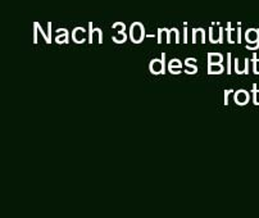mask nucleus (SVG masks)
<instances>
[{
  "label": "nucleus",
  "instance_id": "1",
  "mask_svg": "<svg viewBox=\"0 0 259 218\" xmlns=\"http://www.w3.org/2000/svg\"><path fill=\"white\" fill-rule=\"evenodd\" d=\"M144 36H145V30H144V26L140 22H135L131 25L130 27V39L134 44H140L144 40Z\"/></svg>",
  "mask_w": 259,
  "mask_h": 218
},
{
  "label": "nucleus",
  "instance_id": "2",
  "mask_svg": "<svg viewBox=\"0 0 259 218\" xmlns=\"http://www.w3.org/2000/svg\"><path fill=\"white\" fill-rule=\"evenodd\" d=\"M149 69L153 75H164L165 72V53H162L160 59L154 58L150 61Z\"/></svg>",
  "mask_w": 259,
  "mask_h": 218
},
{
  "label": "nucleus",
  "instance_id": "3",
  "mask_svg": "<svg viewBox=\"0 0 259 218\" xmlns=\"http://www.w3.org/2000/svg\"><path fill=\"white\" fill-rule=\"evenodd\" d=\"M209 40L213 44H222L224 42V28L218 27V30H213V27L209 28Z\"/></svg>",
  "mask_w": 259,
  "mask_h": 218
},
{
  "label": "nucleus",
  "instance_id": "4",
  "mask_svg": "<svg viewBox=\"0 0 259 218\" xmlns=\"http://www.w3.org/2000/svg\"><path fill=\"white\" fill-rule=\"evenodd\" d=\"M235 102H236L237 105H245L246 103L249 102V93L246 92V90H237L236 93H235Z\"/></svg>",
  "mask_w": 259,
  "mask_h": 218
},
{
  "label": "nucleus",
  "instance_id": "5",
  "mask_svg": "<svg viewBox=\"0 0 259 218\" xmlns=\"http://www.w3.org/2000/svg\"><path fill=\"white\" fill-rule=\"evenodd\" d=\"M245 39L249 44L259 42V28H249L245 33Z\"/></svg>",
  "mask_w": 259,
  "mask_h": 218
},
{
  "label": "nucleus",
  "instance_id": "6",
  "mask_svg": "<svg viewBox=\"0 0 259 218\" xmlns=\"http://www.w3.org/2000/svg\"><path fill=\"white\" fill-rule=\"evenodd\" d=\"M235 72H236L237 75H248V72H249V59L248 58L245 59V63H244L243 67H241V64H240L239 58L235 59Z\"/></svg>",
  "mask_w": 259,
  "mask_h": 218
},
{
  "label": "nucleus",
  "instance_id": "7",
  "mask_svg": "<svg viewBox=\"0 0 259 218\" xmlns=\"http://www.w3.org/2000/svg\"><path fill=\"white\" fill-rule=\"evenodd\" d=\"M83 33H85V28L76 27L73 30V32H72V39H73V41L77 42V44L85 42V36H83Z\"/></svg>",
  "mask_w": 259,
  "mask_h": 218
},
{
  "label": "nucleus",
  "instance_id": "8",
  "mask_svg": "<svg viewBox=\"0 0 259 218\" xmlns=\"http://www.w3.org/2000/svg\"><path fill=\"white\" fill-rule=\"evenodd\" d=\"M225 67L222 63H208V75H220L224 73Z\"/></svg>",
  "mask_w": 259,
  "mask_h": 218
},
{
  "label": "nucleus",
  "instance_id": "9",
  "mask_svg": "<svg viewBox=\"0 0 259 218\" xmlns=\"http://www.w3.org/2000/svg\"><path fill=\"white\" fill-rule=\"evenodd\" d=\"M224 56L221 53H208V63H222Z\"/></svg>",
  "mask_w": 259,
  "mask_h": 218
},
{
  "label": "nucleus",
  "instance_id": "10",
  "mask_svg": "<svg viewBox=\"0 0 259 218\" xmlns=\"http://www.w3.org/2000/svg\"><path fill=\"white\" fill-rule=\"evenodd\" d=\"M196 35L200 36L201 44L205 42V31L204 28H194L193 30V44H196Z\"/></svg>",
  "mask_w": 259,
  "mask_h": 218
},
{
  "label": "nucleus",
  "instance_id": "11",
  "mask_svg": "<svg viewBox=\"0 0 259 218\" xmlns=\"http://www.w3.org/2000/svg\"><path fill=\"white\" fill-rule=\"evenodd\" d=\"M112 40H113V42H116V44H123V42L127 40V35L124 32H119V35L113 36Z\"/></svg>",
  "mask_w": 259,
  "mask_h": 218
},
{
  "label": "nucleus",
  "instance_id": "12",
  "mask_svg": "<svg viewBox=\"0 0 259 218\" xmlns=\"http://www.w3.org/2000/svg\"><path fill=\"white\" fill-rule=\"evenodd\" d=\"M68 41H69L68 33H64V35L57 36V37H55V42H57V44H67Z\"/></svg>",
  "mask_w": 259,
  "mask_h": 218
},
{
  "label": "nucleus",
  "instance_id": "13",
  "mask_svg": "<svg viewBox=\"0 0 259 218\" xmlns=\"http://www.w3.org/2000/svg\"><path fill=\"white\" fill-rule=\"evenodd\" d=\"M186 73L188 75H195L196 72H198V67L195 64H186Z\"/></svg>",
  "mask_w": 259,
  "mask_h": 218
},
{
  "label": "nucleus",
  "instance_id": "14",
  "mask_svg": "<svg viewBox=\"0 0 259 218\" xmlns=\"http://www.w3.org/2000/svg\"><path fill=\"white\" fill-rule=\"evenodd\" d=\"M94 35L98 36V42L99 44H102L103 42V32L100 28H95V30H93V39H94Z\"/></svg>",
  "mask_w": 259,
  "mask_h": 218
},
{
  "label": "nucleus",
  "instance_id": "15",
  "mask_svg": "<svg viewBox=\"0 0 259 218\" xmlns=\"http://www.w3.org/2000/svg\"><path fill=\"white\" fill-rule=\"evenodd\" d=\"M232 32H234V30L231 28V23H229L227 25V40H229L230 44H235L234 39H232Z\"/></svg>",
  "mask_w": 259,
  "mask_h": 218
},
{
  "label": "nucleus",
  "instance_id": "16",
  "mask_svg": "<svg viewBox=\"0 0 259 218\" xmlns=\"http://www.w3.org/2000/svg\"><path fill=\"white\" fill-rule=\"evenodd\" d=\"M253 104H255V105H259V103H258V100H256V95H258V88H256V83H253Z\"/></svg>",
  "mask_w": 259,
  "mask_h": 218
},
{
  "label": "nucleus",
  "instance_id": "17",
  "mask_svg": "<svg viewBox=\"0 0 259 218\" xmlns=\"http://www.w3.org/2000/svg\"><path fill=\"white\" fill-rule=\"evenodd\" d=\"M256 64H258V58H256L255 53H253V73L254 75H259L258 69H256Z\"/></svg>",
  "mask_w": 259,
  "mask_h": 218
},
{
  "label": "nucleus",
  "instance_id": "18",
  "mask_svg": "<svg viewBox=\"0 0 259 218\" xmlns=\"http://www.w3.org/2000/svg\"><path fill=\"white\" fill-rule=\"evenodd\" d=\"M232 63H231V53H229L227 54V75H231L232 73Z\"/></svg>",
  "mask_w": 259,
  "mask_h": 218
},
{
  "label": "nucleus",
  "instance_id": "19",
  "mask_svg": "<svg viewBox=\"0 0 259 218\" xmlns=\"http://www.w3.org/2000/svg\"><path fill=\"white\" fill-rule=\"evenodd\" d=\"M231 94H234V90H232V89L225 90V105H229V98Z\"/></svg>",
  "mask_w": 259,
  "mask_h": 218
},
{
  "label": "nucleus",
  "instance_id": "20",
  "mask_svg": "<svg viewBox=\"0 0 259 218\" xmlns=\"http://www.w3.org/2000/svg\"><path fill=\"white\" fill-rule=\"evenodd\" d=\"M168 67H182V63H181V61H180V59L174 58V59H171V61H169Z\"/></svg>",
  "mask_w": 259,
  "mask_h": 218
},
{
  "label": "nucleus",
  "instance_id": "21",
  "mask_svg": "<svg viewBox=\"0 0 259 218\" xmlns=\"http://www.w3.org/2000/svg\"><path fill=\"white\" fill-rule=\"evenodd\" d=\"M168 69L171 73H174V75H179V73H181L182 67H168Z\"/></svg>",
  "mask_w": 259,
  "mask_h": 218
},
{
  "label": "nucleus",
  "instance_id": "22",
  "mask_svg": "<svg viewBox=\"0 0 259 218\" xmlns=\"http://www.w3.org/2000/svg\"><path fill=\"white\" fill-rule=\"evenodd\" d=\"M33 27H35V32H33V42H35V44H37V30H39V23L36 22L35 25H33Z\"/></svg>",
  "mask_w": 259,
  "mask_h": 218
},
{
  "label": "nucleus",
  "instance_id": "23",
  "mask_svg": "<svg viewBox=\"0 0 259 218\" xmlns=\"http://www.w3.org/2000/svg\"><path fill=\"white\" fill-rule=\"evenodd\" d=\"M113 28H118L119 32H124V28H126V26L123 25V23H114L113 25Z\"/></svg>",
  "mask_w": 259,
  "mask_h": 218
},
{
  "label": "nucleus",
  "instance_id": "24",
  "mask_svg": "<svg viewBox=\"0 0 259 218\" xmlns=\"http://www.w3.org/2000/svg\"><path fill=\"white\" fill-rule=\"evenodd\" d=\"M246 49H248V50L259 49V42H256V44H248V45H246Z\"/></svg>",
  "mask_w": 259,
  "mask_h": 218
},
{
  "label": "nucleus",
  "instance_id": "25",
  "mask_svg": "<svg viewBox=\"0 0 259 218\" xmlns=\"http://www.w3.org/2000/svg\"><path fill=\"white\" fill-rule=\"evenodd\" d=\"M172 30H174V32H175V39H176V44H179V42H180V32H179V30H177V28H172Z\"/></svg>",
  "mask_w": 259,
  "mask_h": 218
},
{
  "label": "nucleus",
  "instance_id": "26",
  "mask_svg": "<svg viewBox=\"0 0 259 218\" xmlns=\"http://www.w3.org/2000/svg\"><path fill=\"white\" fill-rule=\"evenodd\" d=\"M162 36H163V28H159V30H158V36H157L158 44H160V42H162Z\"/></svg>",
  "mask_w": 259,
  "mask_h": 218
},
{
  "label": "nucleus",
  "instance_id": "27",
  "mask_svg": "<svg viewBox=\"0 0 259 218\" xmlns=\"http://www.w3.org/2000/svg\"><path fill=\"white\" fill-rule=\"evenodd\" d=\"M184 44H188V28H184Z\"/></svg>",
  "mask_w": 259,
  "mask_h": 218
},
{
  "label": "nucleus",
  "instance_id": "28",
  "mask_svg": "<svg viewBox=\"0 0 259 218\" xmlns=\"http://www.w3.org/2000/svg\"><path fill=\"white\" fill-rule=\"evenodd\" d=\"M236 36H237V42H241V28H237V31H236Z\"/></svg>",
  "mask_w": 259,
  "mask_h": 218
},
{
  "label": "nucleus",
  "instance_id": "29",
  "mask_svg": "<svg viewBox=\"0 0 259 218\" xmlns=\"http://www.w3.org/2000/svg\"><path fill=\"white\" fill-rule=\"evenodd\" d=\"M64 33H68V31L66 30V28H59L58 31H57V36H61V35H64Z\"/></svg>",
  "mask_w": 259,
  "mask_h": 218
},
{
  "label": "nucleus",
  "instance_id": "30",
  "mask_svg": "<svg viewBox=\"0 0 259 218\" xmlns=\"http://www.w3.org/2000/svg\"><path fill=\"white\" fill-rule=\"evenodd\" d=\"M185 63H186V64L196 63V58H188V59H186V61H185Z\"/></svg>",
  "mask_w": 259,
  "mask_h": 218
},
{
  "label": "nucleus",
  "instance_id": "31",
  "mask_svg": "<svg viewBox=\"0 0 259 218\" xmlns=\"http://www.w3.org/2000/svg\"><path fill=\"white\" fill-rule=\"evenodd\" d=\"M48 36L52 40V23H48Z\"/></svg>",
  "mask_w": 259,
  "mask_h": 218
}]
</instances>
